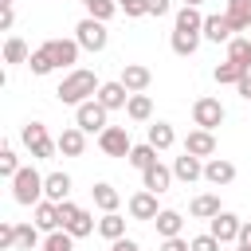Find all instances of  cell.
Instances as JSON below:
<instances>
[{
    "instance_id": "obj_35",
    "label": "cell",
    "mask_w": 251,
    "mask_h": 251,
    "mask_svg": "<svg viewBox=\"0 0 251 251\" xmlns=\"http://www.w3.org/2000/svg\"><path fill=\"white\" fill-rule=\"evenodd\" d=\"M31 247H43L39 227L35 224H16V251H31Z\"/></svg>"
},
{
    "instance_id": "obj_9",
    "label": "cell",
    "mask_w": 251,
    "mask_h": 251,
    "mask_svg": "<svg viewBox=\"0 0 251 251\" xmlns=\"http://www.w3.org/2000/svg\"><path fill=\"white\" fill-rule=\"evenodd\" d=\"M118 82H122L129 94H145V90H149V82H153V71H149L145 63H126Z\"/></svg>"
},
{
    "instance_id": "obj_11",
    "label": "cell",
    "mask_w": 251,
    "mask_h": 251,
    "mask_svg": "<svg viewBox=\"0 0 251 251\" xmlns=\"http://www.w3.org/2000/svg\"><path fill=\"white\" fill-rule=\"evenodd\" d=\"M126 208H129V216L133 220H157V192H149V188H141V192H133L129 200H126Z\"/></svg>"
},
{
    "instance_id": "obj_10",
    "label": "cell",
    "mask_w": 251,
    "mask_h": 251,
    "mask_svg": "<svg viewBox=\"0 0 251 251\" xmlns=\"http://www.w3.org/2000/svg\"><path fill=\"white\" fill-rule=\"evenodd\" d=\"M204 180L216 184V188H224V184L235 180V165H231L227 157H208V161H204Z\"/></svg>"
},
{
    "instance_id": "obj_16",
    "label": "cell",
    "mask_w": 251,
    "mask_h": 251,
    "mask_svg": "<svg viewBox=\"0 0 251 251\" xmlns=\"http://www.w3.org/2000/svg\"><path fill=\"white\" fill-rule=\"evenodd\" d=\"M59 153L63 157H82V149H86V129H78V126H67L59 137Z\"/></svg>"
},
{
    "instance_id": "obj_51",
    "label": "cell",
    "mask_w": 251,
    "mask_h": 251,
    "mask_svg": "<svg viewBox=\"0 0 251 251\" xmlns=\"http://www.w3.org/2000/svg\"><path fill=\"white\" fill-rule=\"evenodd\" d=\"M235 251H251V247H243V243H235Z\"/></svg>"
},
{
    "instance_id": "obj_5",
    "label": "cell",
    "mask_w": 251,
    "mask_h": 251,
    "mask_svg": "<svg viewBox=\"0 0 251 251\" xmlns=\"http://www.w3.org/2000/svg\"><path fill=\"white\" fill-rule=\"evenodd\" d=\"M106 114H110V110H106L98 98H86V102L75 106V126L86 129V133H102V129H106Z\"/></svg>"
},
{
    "instance_id": "obj_15",
    "label": "cell",
    "mask_w": 251,
    "mask_h": 251,
    "mask_svg": "<svg viewBox=\"0 0 251 251\" xmlns=\"http://www.w3.org/2000/svg\"><path fill=\"white\" fill-rule=\"evenodd\" d=\"M173 176H176V180H184V184H192V180H200V176H204V157H192V153H180V157L173 161Z\"/></svg>"
},
{
    "instance_id": "obj_48",
    "label": "cell",
    "mask_w": 251,
    "mask_h": 251,
    "mask_svg": "<svg viewBox=\"0 0 251 251\" xmlns=\"http://www.w3.org/2000/svg\"><path fill=\"white\" fill-rule=\"evenodd\" d=\"M235 243H243V247H251V224H243V227H239V239H235Z\"/></svg>"
},
{
    "instance_id": "obj_20",
    "label": "cell",
    "mask_w": 251,
    "mask_h": 251,
    "mask_svg": "<svg viewBox=\"0 0 251 251\" xmlns=\"http://www.w3.org/2000/svg\"><path fill=\"white\" fill-rule=\"evenodd\" d=\"M94 98H98L106 110H126V102H129V90H126L122 82H102Z\"/></svg>"
},
{
    "instance_id": "obj_33",
    "label": "cell",
    "mask_w": 251,
    "mask_h": 251,
    "mask_svg": "<svg viewBox=\"0 0 251 251\" xmlns=\"http://www.w3.org/2000/svg\"><path fill=\"white\" fill-rule=\"evenodd\" d=\"M243 75H247V71H243L239 63H231V59H227V63H220V67L212 71V78H216L220 86H235V82H239Z\"/></svg>"
},
{
    "instance_id": "obj_24",
    "label": "cell",
    "mask_w": 251,
    "mask_h": 251,
    "mask_svg": "<svg viewBox=\"0 0 251 251\" xmlns=\"http://www.w3.org/2000/svg\"><path fill=\"white\" fill-rule=\"evenodd\" d=\"M153 224H157V235H161V239H173V235H180L184 216H180V212H173V208H161Z\"/></svg>"
},
{
    "instance_id": "obj_37",
    "label": "cell",
    "mask_w": 251,
    "mask_h": 251,
    "mask_svg": "<svg viewBox=\"0 0 251 251\" xmlns=\"http://www.w3.org/2000/svg\"><path fill=\"white\" fill-rule=\"evenodd\" d=\"M82 4H86V16H94V20H102V24L118 12V0H82Z\"/></svg>"
},
{
    "instance_id": "obj_14",
    "label": "cell",
    "mask_w": 251,
    "mask_h": 251,
    "mask_svg": "<svg viewBox=\"0 0 251 251\" xmlns=\"http://www.w3.org/2000/svg\"><path fill=\"white\" fill-rule=\"evenodd\" d=\"M184 153H192V157H212V153H216V133L196 126V129L184 137Z\"/></svg>"
},
{
    "instance_id": "obj_19",
    "label": "cell",
    "mask_w": 251,
    "mask_h": 251,
    "mask_svg": "<svg viewBox=\"0 0 251 251\" xmlns=\"http://www.w3.org/2000/svg\"><path fill=\"white\" fill-rule=\"evenodd\" d=\"M51 55H55V67H75L78 63V39H47Z\"/></svg>"
},
{
    "instance_id": "obj_30",
    "label": "cell",
    "mask_w": 251,
    "mask_h": 251,
    "mask_svg": "<svg viewBox=\"0 0 251 251\" xmlns=\"http://www.w3.org/2000/svg\"><path fill=\"white\" fill-rule=\"evenodd\" d=\"M227 59L239 63L243 71H251V39H247V35H235V39L227 43Z\"/></svg>"
},
{
    "instance_id": "obj_1",
    "label": "cell",
    "mask_w": 251,
    "mask_h": 251,
    "mask_svg": "<svg viewBox=\"0 0 251 251\" xmlns=\"http://www.w3.org/2000/svg\"><path fill=\"white\" fill-rule=\"evenodd\" d=\"M98 75L94 71H82V67H75L63 82H59V90H55V98L63 102V106H78V102H86V98H94L98 94Z\"/></svg>"
},
{
    "instance_id": "obj_39",
    "label": "cell",
    "mask_w": 251,
    "mask_h": 251,
    "mask_svg": "<svg viewBox=\"0 0 251 251\" xmlns=\"http://www.w3.org/2000/svg\"><path fill=\"white\" fill-rule=\"evenodd\" d=\"M118 12H126L129 20H137V16H149V0H118Z\"/></svg>"
},
{
    "instance_id": "obj_27",
    "label": "cell",
    "mask_w": 251,
    "mask_h": 251,
    "mask_svg": "<svg viewBox=\"0 0 251 251\" xmlns=\"http://www.w3.org/2000/svg\"><path fill=\"white\" fill-rule=\"evenodd\" d=\"M27 59H31L27 43H24L20 35H8V39H4V63H8V67H20V63H27Z\"/></svg>"
},
{
    "instance_id": "obj_23",
    "label": "cell",
    "mask_w": 251,
    "mask_h": 251,
    "mask_svg": "<svg viewBox=\"0 0 251 251\" xmlns=\"http://www.w3.org/2000/svg\"><path fill=\"white\" fill-rule=\"evenodd\" d=\"M90 196H94V208H102V212H118V204H122V192L114 184H106V180H98L90 188Z\"/></svg>"
},
{
    "instance_id": "obj_43",
    "label": "cell",
    "mask_w": 251,
    "mask_h": 251,
    "mask_svg": "<svg viewBox=\"0 0 251 251\" xmlns=\"http://www.w3.org/2000/svg\"><path fill=\"white\" fill-rule=\"evenodd\" d=\"M161 251H192V247H188V239L173 235V239H165V243H161Z\"/></svg>"
},
{
    "instance_id": "obj_50",
    "label": "cell",
    "mask_w": 251,
    "mask_h": 251,
    "mask_svg": "<svg viewBox=\"0 0 251 251\" xmlns=\"http://www.w3.org/2000/svg\"><path fill=\"white\" fill-rule=\"evenodd\" d=\"M184 4H192V8H200V4H204V0H184Z\"/></svg>"
},
{
    "instance_id": "obj_13",
    "label": "cell",
    "mask_w": 251,
    "mask_h": 251,
    "mask_svg": "<svg viewBox=\"0 0 251 251\" xmlns=\"http://www.w3.org/2000/svg\"><path fill=\"white\" fill-rule=\"evenodd\" d=\"M204 39L212 43H231L235 39V24L227 16H204Z\"/></svg>"
},
{
    "instance_id": "obj_32",
    "label": "cell",
    "mask_w": 251,
    "mask_h": 251,
    "mask_svg": "<svg viewBox=\"0 0 251 251\" xmlns=\"http://www.w3.org/2000/svg\"><path fill=\"white\" fill-rule=\"evenodd\" d=\"M67 231H71L75 239H86V235H94V231H98V220H94V216H90V212L82 208V212H78V216H75V220L67 224Z\"/></svg>"
},
{
    "instance_id": "obj_4",
    "label": "cell",
    "mask_w": 251,
    "mask_h": 251,
    "mask_svg": "<svg viewBox=\"0 0 251 251\" xmlns=\"http://www.w3.org/2000/svg\"><path fill=\"white\" fill-rule=\"evenodd\" d=\"M75 39H78V47H82V51H106L110 31H106V24H102V20L82 16V20L75 24Z\"/></svg>"
},
{
    "instance_id": "obj_29",
    "label": "cell",
    "mask_w": 251,
    "mask_h": 251,
    "mask_svg": "<svg viewBox=\"0 0 251 251\" xmlns=\"http://www.w3.org/2000/svg\"><path fill=\"white\" fill-rule=\"evenodd\" d=\"M126 114H129L133 122H149V118H153V98H149V94H129Z\"/></svg>"
},
{
    "instance_id": "obj_49",
    "label": "cell",
    "mask_w": 251,
    "mask_h": 251,
    "mask_svg": "<svg viewBox=\"0 0 251 251\" xmlns=\"http://www.w3.org/2000/svg\"><path fill=\"white\" fill-rule=\"evenodd\" d=\"M12 4H16V0H0V8H12Z\"/></svg>"
},
{
    "instance_id": "obj_6",
    "label": "cell",
    "mask_w": 251,
    "mask_h": 251,
    "mask_svg": "<svg viewBox=\"0 0 251 251\" xmlns=\"http://www.w3.org/2000/svg\"><path fill=\"white\" fill-rule=\"evenodd\" d=\"M98 149H102L106 157H129V149H133L129 129H126V126H106V129L98 133Z\"/></svg>"
},
{
    "instance_id": "obj_17",
    "label": "cell",
    "mask_w": 251,
    "mask_h": 251,
    "mask_svg": "<svg viewBox=\"0 0 251 251\" xmlns=\"http://www.w3.org/2000/svg\"><path fill=\"white\" fill-rule=\"evenodd\" d=\"M31 224H35L39 231H59V227H63V220H59V204L43 196V200L35 204V220H31Z\"/></svg>"
},
{
    "instance_id": "obj_12",
    "label": "cell",
    "mask_w": 251,
    "mask_h": 251,
    "mask_svg": "<svg viewBox=\"0 0 251 251\" xmlns=\"http://www.w3.org/2000/svg\"><path fill=\"white\" fill-rule=\"evenodd\" d=\"M169 184H173V169L169 165H161V161H153L145 173H141V188H149V192H169Z\"/></svg>"
},
{
    "instance_id": "obj_2",
    "label": "cell",
    "mask_w": 251,
    "mask_h": 251,
    "mask_svg": "<svg viewBox=\"0 0 251 251\" xmlns=\"http://www.w3.org/2000/svg\"><path fill=\"white\" fill-rule=\"evenodd\" d=\"M12 200L24 208H35L43 200V173L31 165H20V173L12 176Z\"/></svg>"
},
{
    "instance_id": "obj_44",
    "label": "cell",
    "mask_w": 251,
    "mask_h": 251,
    "mask_svg": "<svg viewBox=\"0 0 251 251\" xmlns=\"http://www.w3.org/2000/svg\"><path fill=\"white\" fill-rule=\"evenodd\" d=\"M110 251H141V243H137V239H126V235H122V239H114V243H110Z\"/></svg>"
},
{
    "instance_id": "obj_26",
    "label": "cell",
    "mask_w": 251,
    "mask_h": 251,
    "mask_svg": "<svg viewBox=\"0 0 251 251\" xmlns=\"http://www.w3.org/2000/svg\"><path fill=\"white\" fill-rule=\"evenodd\" d=\"M98 235L102 239H122L126 235V216H118V212H102V220H98Z\"/></svg>"
},
{
    "instance_id": "obj_31",
    "label": "cell",
    "mask_w": 251,
    "mask_h": 251,
    "mask_svg": "<svg viewBox=\"0 0 251 251\" xmlns=\"http://www.w3.org/2000/svg\"><path fill=\"white\" fill-rule=\"evenodd\" d=\"M27 67H31V75H51V71H55V55H51V47H47V43L35 47L31 59H27Z\"/></svg>"
},
{
    "instance_id": "obj_28",
    "label": "cell",
    "mask_w": 251,
    "mask_h": 251,
    "mask_svg": "<svg viewBox=\"0 0 251 251\" xmlns=\"http://www.w3.org/2000/svg\"><path fill=\"white\" fill-rule=\"evenodd\" d=\"M173 141H176V133H173V126H169V122H153V126H149V145H153L157 153L173 149Z\"/></svg>"
},
{
    "instance_id": "obj_40",
    "label": "cell",
    "mask_w": 251,
    "mask_h": 251,
    "mask_svg": "<svg viewBox=\"0 0 251 251\" xmlns=\"http://www.w3.org/2000/svg\"><path fill=\"white\" fill-rule=\"evenodd\" d=\"M188 247H192V251H220V239H216L212 231H204V235H192Z\"/></svg>"
},
{
    "instance_id": "obj_46",
    "label": "cell",
    "mask_w": 251,
    "mask_h": 251,
    "mask_svg": "<svg viewBox=\"0 0 251 251\" xmlns=\"http://www.w3.org/2000/svg\"><path fill=\"white\" fill-rule=\"evenodd\" d=\"M235 90H239V98H247V102H251V71H247V75L235 82Z\"/></svg>"
},
{
    "instance_id": "obj_18",
    "label": "cell",
    "mask_w": 251,
    "mask_h": 251,
    "mask_svg": "<svg viewBox=\"0 0 251 251\" xmlns=\"http://www.w3.org/2000/svg\"><path fill=\"white\" fill-rule=\"evenodd\" d=\"M200 35L204 31H188V27H173V39H169V47L180 55V59H188V55H196V47H200Z\"/></svg>"
},
{
    "instance_id": "obj_8",
    "label": "cell",
    "mask_w": 251,
    "mask_h": 251,
    "mask_svg": "<svg viewBox=\"0 0 251 251\" xmlns=\"http://www.w3.org/2000/svg\"><path fill=\"white\" fill-rule=\"evenodd\" d=\"M239 227H243V220H239L235 212H227V208L208 220V231H212L220 243H235V239H239Z\"/></svg>"
},
{
    "instance_id": "obj_45",
    "label": "cell",
    "mask_w": 251,
    "mask_h": 251,
    "mask_svg": "<svg viewBox=\"0 0 251 251\" xmlns=\"http://www.w3.org/2000/svg\"><path fill=\"white\" fill-rule=\"evenodd\" d=\"M169 0H149V16H169Z\"/></svg>"
},
{
    "instance_id": "obj_3",
    "label": "cell",
    "mask_w": 251,
    "mask_h": 251,
    "mask_svg": "<svg viewBox=\"0 0 251 251\" xmlns=\"http://www.w3.org/2000/svg\"><path fill=\"white\" fill-rule=\"evenodd\" d=\"M20 141H24V149H27L35 161H51V157L59 153V141L47 133L43 122H27V126L20 129Z\"/></svg>"
},
{
    "instance_id": "obj_22",
    "label": "cell",
    "mask_w": 251,
    "mask_h": 251,
    "mask_svg": "<svg viewBox=\"0 0 251 251\" xmlns=\"http://www.w3.org/2000/svg\"><path fill=\"white\" fill-rule=\"evenodd\" d=\"M216 212H224L216 192H200V196H192V200H188V216H192V220H212Z\"/></svg>"
},
{
    "instance_id": "obj_47",
    "label": "cell",
    "mask_w": 251,
    "mask_h": 251,
    "mask_svg": "<svg viewBox=\"0 0 251 251\" xmlns=\"http://www.w3.org/2000/svg\"><path fill=\"white\" fill-rule=\"evenodd\" d=\"M12 24H16V8H4V16H0V27H4V31H12Z\"/></svg>"
},
{
    "instance_id": "obj_21",
    "label": "cell",
    "mask_w": 251,
    "mask_h": 251,
    "mask_svg": "<svg viewBox=\"0 0 251 251\" xmlns=\"http://www.w3.org/2000/svg\"><path fill=\"white\" fill-rule=\"evenodd\" d=\"M43 196L55 200V204L71 200V176H67V173H47V176H43Z\"/></svg>"
},
{
    "instance_id": "obj_41",
    "label": "cell",
    "mask_w": 251,
    "mask_h": 251,
    "mask_svg": "<svg viewBox=\"0 0 251 251\" xmlns=\"http://www.w3.org/2000/svg\"><path fill=\"white\" fill-rule=\"evenodd\" d=\"M0 251H16V224H0Z\"/></svg>"
},
{
    "instance_id": "obj_7",
    "label": "cell",
    "mask_w": 251,
    "mask_h": 251,
    "mask_svg": "<svg viewBox=\"0 0 251 251\" xmlns=\"http://www.w3.org/2000/svg\"><path fill=\"white\" fill-rule=\"evenodd\" d=\"M220 122H224V106H220V98H196V102H192V126L216 133Z\"/></svg>"
},
{
    "instance_id": "obj_34",
    "label": "cell",
    "mask_w": 251,
    "mask_h": 251,
    "mask_svg": "<svg viewBox=\"0 0 251 251\" xmlns=\"http://www.w3.org/2000/svg\"><path fill=\"white\" fill-rule=\"evenodd\" d=\"M126 161H129V165H133V169H137V173H145V169H149V165H153V161H157V149H153V145H149V141H145V145H133V149H129V157H126Z\"/></svg>"
},
{
    "instance_id": "obj_25",
    "label": "cell",
    "mask_w": 251,
    "mask_h": 251,
    "mask_svg": "<svg viewBox=\"0 0 251 251\" xmlns=\"http://www.w3.org/2000/svg\"><path fill=\"white\" fill-rule=\"evenodd\" d=\"M224 16L235 24V31H251V0H227Z\"/></svg>"
},
{
    "instance_id": "obj_36",
    "label": "cell",
    "mask_w": 251,
    "mask_h": 251,
    "mask_svg": "<svg viewBox=\"0 0 251 251\" xmlns=\"http://www.w3.org/2000/svg\"><path fill=\"white\" fill-rule=\"evenodd\" d=\"M39 251H75V235H71L67 227L47 231V239H43V247H39Z\"/></svg>"
},
{
    "instance_id": "obj_42",
    "label": "cell",
    "mask_w": 251,
    "mask_h": 251,
    "mask_svg": "<svg viewBox=\"0 0 251 251\" xmlns=\"http://www.w3.org/2000/svg\"><path fill=\"white\" fill-rule=\"evenodd\" d=\"M78 212H82V208H78L75 200H63V204H59V220H63V227H67V224H71Z\"/></svg>"
},
{
    "instance_id": "obj_38",
    "label": "cell",
    "mask_w": 251,
    "mask_h": 251,
    "mask_svg": "<svg viewBox=\"0 0 251 251\" xmlns=\"http://www.w3.org/2000/svg\"><path fill=\"white\" fill-rule=\"evenodd\" d=\"M16 173H20V157H16V149H12V145H4V149H0V176H8V180H12Z\"/></svg>"
}]
</instances>
